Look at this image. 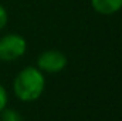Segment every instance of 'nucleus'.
Segmentation results:
<instances>
[{
  "label": "nucleus",
  "instance_id": "f257e3e1",
  "mask_svg": "<svg viewBox=\"0 0 122 121\" xmlns=\"http://www.w3.org/2000/svg\"><path fill=\"white\" fill-rule=\"evenodd\" d=\"M46 87V78L43 71L37 67H26L23 68L14 78L13 88L14 94L21 101H34L37 100Z\"/></svg>",
  "mask_w": 122,
  "mask_h": 121
},
{
  "label": "nucleus",
  "instance_id": "f03ea898",
  "mask_svg": "<svg viewBox=\"0 0 122 121\" xmlns=\"http://www.w3.org/2000/svg\"><path fill=\"white\" fill-rule=\"evenodd\" d=\"M27 43L20 34H6L0 38V60L14 61L26 53Z\"/></svg>",
  "mask_w": 122,
  "mask_h": 121
},
{
  "label": "nucleus",
  "instance_id": "7ed1b4c3",
  "mask_svg": "<svg viewBox=\"0 0 122 121\" xmlns=\"http://www.w3.org/2000/svg\"><path fill=\"white\" fill-rule=\"evenodd\" d=\"M37 68L40 71H46L50 74L60 73L67 66V57L58 50H46L40 54L37 60Z\"/></svg>",
  "mask_w": 122,
  "mask_h": 121
},
{
  "label": "nucleus",
  "instance_id": "20e7f679",
  "mask_svg": "<svg viewBox=\"0 0 122 121\" xmlns=\"http://www.w3.org/2000/svg\"><path fill=\"white\" fill-rule=\"evenodd\" d=\"M92 9L99 14H114L122 9V0H91Z\"/></svg>",
  "mask_w": 122,
  "mask_h": 121
},
{
  "label": "nucleus",
  "instance_id": "39448f33",
  "mask_svg": "<svg viewBox=\"0 0 122 121\" xmlns=\"http://www.w3.org/2000/svg\"><path fill=\"white\" fill-rule=\"evenodd\" d=\"M0 121H24L21 114L11 108H4L0 113Z\"/></svg>",
  "mask_w": 122,
  "mask_h": 121
},
{
  "label": "nucleus",
  "instance_id": "423d86ee",
  "mask_svg": "<svg viewBox=\"0 0 122 121\" xmlns=\"http://www.w3.org/2000/svg\"><path fill=\"white\" fill-rule=\"evenodd\" d=\"M7 105V93L4 90V87L0 84V113L6 108Z\"/></svg>",
  "mask_w": 122,
  "mask_h": 121
},
{
  "label": "nucleus",
  "instance_id": "0eeeda50",
  "mask_svg": "<svg viewBox=\"0 0 122 121\" xmlns=\"http://www.w3.org/2000/svg\"><path fill=\"white\" fill-rule=\"evenodd\" d=\"M7 24V11L6 9L0 4V30Z\"/></svg>",
  "mask_w": 122,
  "mask_h": 121
}]
</instances>
